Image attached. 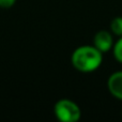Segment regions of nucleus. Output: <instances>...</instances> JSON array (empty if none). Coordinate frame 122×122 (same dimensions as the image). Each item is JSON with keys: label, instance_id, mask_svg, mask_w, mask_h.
<instances>
[{"label": "nucleus", "instance_id": "nucleus-8", "mask_svg": "<svg viewBox=\"0 0 122 122\" xmlns=\"http://www.w3.org/2000/svg\"><path fill=\"white\" fill-rule=\"evenodd\" d=\"M121 114H122V112H121Z\"/></svg>", "mask_w": 122, "mask_h": 122}, {"label": "nucleus", "instance_id": "nucleus-5", "mask_svg": "<svg viewBox=\"0 0 122 122\" xmlns=\"http://www.w3.org/2000/svg\"><path fill=\"white\" fill-rule=\"evenodd\" d=\"M110 31L117 36H122V16H117L110 21Z\"/></svg>", "mask_w": 122, "mask_h": 122}, {"label": "nucleus", "instance_id": "nucleus-4", "mask_svg": "<svg viewBox=\"0 0 122 122\" xmlns=\"http://www.w3.org/2000/svg\"><path fill=\"white\" fill-rule=\"evenodd\" d=\"M107 88L115 99L122 101V70L114 72L108 77Z\"/></svg>", "mask_w": 122, "mask_h": 122}, {"label": "nucleus", "instance_id": "nucleus-6", "mask_svg": "<svg viewBox=\"0 0 122 122\" xmlns=\"http://www.w3.org/2000/svg\"><path fill=\"white\" fill-rule=\"evenodd\" d=\"M112 55L114 58L122 64V36H119V39L115 42L114 47H112Z\"/></svg>", "mask_w": 122, "mask_h": 122}, {"label": "nucleus", "instance_id": "nucleus-3", "mask_svg": "<svg viewBox=\"0 0 122 122\" xmlns=\"http://www.w3.org/2000/svg\"><path fill=\"white\" fill-rule=\"evenodd\" d=\"M114 44L115 41L112 32H109L107 30H100L95 33L94 38H93V45L103 54L112 51Z\"/></svg>", "mask_w": 122, "mask_h": 122}, {"label": "nucleus", "instance_id": "nucleus-7", "mask_svg": "<svg viewBox=\"0 0 122 122\" xmlns=\"http://www.w3.org/2000/svg\"><path fill=\"white\" fill-rule=\"evenodd\" d=\"M16 3V0H0V8L10 9Z\"/></svg>", "mask_w": 122, "mask_h": 122}, {"label": "nucleus", "instance_id": "nucleus-2", "mask_svg": "<svg viewBox=\"0 0 122 122\" xmlns=\"http://www.w3.org/2000/svg\"><path fill=\"white\" fill-rule=\"evenodd\" d=\"M56 118L61 122H77L81 117V109L74 101L61 99L54 106Z\"/></svg>", "mask_w": 122, "mask_h": 122}, {"label": "nucleus", "instance_id": "nucleus-1", "mask_svg": "<svg viewBox=\"0 0 122 122\" xmlns=\"http://www.w3.org/2000/svg\"><path fill=\"white\" fill-rule=\"evenodd\" d=\"M71 62L80 73H92L102 65L103 53L94 45H81L73 51Z\"/></svg>", "mask_w": 122, "mask_h": 122}]
</instances>
